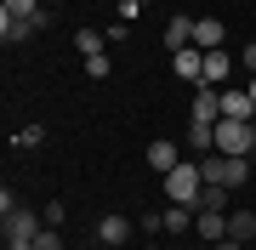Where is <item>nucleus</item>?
<instances>
[{
  "mask_svg": "<svg viewBox=\"0 0 256 250\" xmlns=\"http://www.w3.org/2000/svg\"><path fill=\"white\" fill-rule=\"evenodd\" d=\"M200 194H205L200 159H182L176 171H165V199H171V205H200Z\"/></svg>",
  "mask_w": 256,
  "mask_h": 250,
  "instance_id": "obj_1",
  "label": "nucleus"
},
{
  "mask_svg": "<svg viewBox=\"0 0 256 250\" xmlns=\"http://www.w3.org/2000/svg\"><path fill=\"white\" fill-rule=\"evenodd\" d=\"M200 171H205V182H216V188H245L250 176H256L250 159H228V154H205Z\"/></svg>",
  "mask_w": 256,
  "mask_h": 250,
  "instance_id": "obj_2",
  "label": "nucleus"
},
{
  "mask_svg": "<svg viewBox=\"0 0 256 250\" xmlns=\"http://www.w3.org/2000/svg\"><path fill=\"white\" fill-rule=\"evenodd\" d=\"M216 154L250 159V154H256V131H250L245 120H216Z\"/></svg>",
  "mask_w": 256,
  "mask_h": 250,
  "instance_id": "obj_3",
  "label": "nucleus"
},
{
  "mask_svg": "<svg viewBox=\"0 0 256 250\" xmlns=\"http://www.w3.org/2000/svg\"><path fill=\"white\" fill-rule=\"evenodd\" d=\"M222 120H256V97L245 91V85H222Z\"/></svg>",
  "mask_w": 256,
  "mask_h": 250,
  "instance_id": "obj_4",
  "label": "nucleus"
},
{
  "mask_svg": "<svg viewBox=\"0 0 256 250\" xmlns=\"http://www.w3.org/2000/svg\"><path fill=\"white\" fill-rule=\"evenodd\" d=\"M40 228H46V211H23V205L6 211V245H12V239H34Z\"/></svg>",
  "mask_w": 256,
  "mask_h": 250,
  "instance_id": "obj_5",
  "label": "nucleus"
},
{
  "mask_svg": "<svg viewBox=\"0 0 256 250\" xmlns=\"http://www.w3.org/2000/svg\"><path fill=\"white\" fill-rule=\"evenodd\" d=\"M194 120H200V125H216L222 120V91H216V85H194Z\"/></svg>",
  "mask_w": 256,
  "mask_h": 250,
  "instance_id": "obj_6",
  "label": "nucleus"
},
{
  "mask_svg": "<svg viewBox=\"0 0 256 250\" xmlns=\"http://www.w3.org/2000/svg\"><path fill=\"white\" fill-rule=\"evenodd\" d=\"M194 233H200L205 245L228 239V211H194Z\"/></svg>",
  "mask_w": 256,
  "mask_h": 250,
  "instance_id": "obj_7",
  "label": "nucleus"
},
{
  "mask_svg": "<svg viewBox=\"0 0 256 250\" xmlns=\"http://www.w3.org/2000/svg\"><path fill=\"white\" fill-rule=\"evenodd\" d=\"M222 40H228L222 17H194V46L200 51H222Z\"/></svg>",
  "mask_w": 256,
  "mask_h": 250,
  "instance_id": "obj_8",
  "label": "nucleus"
},
{
  "mask_svg": "<svg viewBox=\"0 0 256 250\" xmlns=\"http://www.w3.org/2000/svg\"><path fill=\"white\" fill-rule=\"evenodd\" d=\"M160 40H165V51H188V46H194V17H182V11H176V17L165 23Z\"/></svg>",
  "mask_w": 256,
  "mask_h": 250,
  "instance_id": "obj_9",
  "label": "nucleus"
},
{
  "mask_svg": "<svg viewBox=\"0 0 256 250\" xmlns=\"http://www.w3.org/2000/svg\"><path fill=\"white\" fill-rule=\"evenodd\" d=\"M171 68H176L182 80H194V85H200V80H205V51H200V46H188V51H171Z\"/></svg>",
  "mask_w": 256,
  "mask_h": 250,
  "instance_id": "obj_10",
  "label": "nucleus"
},
{
  "mask_svg": "<svg viewBox=\"0 0 256 250\" xmlns=\"http://www.w3.org/2000/svg\"><path fill=\"white\" fill-rule=\"evenodd\" d=\"M40 28H34V17H6V11H0V40H6V46H23V40H34Z\"/></svg>",
  "mask_w": 256,
  "mask_h": 250,
  "instance_id": "obj_11",
  "label": "nucleus"
},
{
  "mask_svg": "<svg viewBox=\"0 0 256 250\" xmlns=\"http://www.w3.org/2000/svg\"><path fill=\"white\" fill-rule=\"evenodd\" d=\"M228 74H234L228 46H222V51H205V80H200V85H216V91H222V80H228Z\"/></svg>",
  "mask_w": 256,
  "mask_h": 250,
  "instance_id": "obj_12",
  "label": "nucleus"
},
{
  "mask_svg": "<svg viewBox=\"0 0 256 250\" xmlns=\"http://www.w3.org/2000/svg\"><path fill=\"white\" fill-rule=\"evenodd\" d=\"M176 165H182V154H176V142H148V171H176Z\"/></svg>",
  "mask_w": 256,
  "mask_h": 250,
  "instance_id": "obj_13",
  "label": "nucleus"
},
{
  "mask_svg": "<svg viewBox=\"0 0 256 250\" xmlns=\"http://www.w3.org/2000/svg\"><path fill=\"white\" fill-rule=\"evenodd\" d=\"M228 239L256 245V211H228Z\"/></svg>",
  "mask_w": 256,
  "mask_h": 250,
  "instance_id": "obj_14",
  "label": "nucleus"
},
{
  "mask_svg": "<svg viewBox=\"0 0 256 250\" xmlns=\"http://www.w3.org/2000/svg\"><path fill=\"white\" fill-rule=\"evenodd\" d=\"M188 148H194V159L216 154V125H200V120H194V125H188Z\"/></svg>",
  "mask_w": 256,
  "mask_h": 250,
  "instance_id": "obj_15",
  "label": "nucleus"
},
{
  "mask_svg": "<svg viewBox=\"0 0 256 250\" xmlns=\"http://www.w3.org/2000/svg\"><path fill=\"white\" fill-rule=\"evenodd\" d=\"M97 239L102 245H126L131 239V216H102V222H97Z\"/></svg>",
  "mask_w": 256,
  "mask_h": 250,
  "instance_id": "obj_16",
  "label": "nucleus"
},
{
  "mask_svg": "<svg viewBox=\"0 0 256 250\" xmlns=\"http://www.w3.org/2000/svg\"><path fill=\"white\" fill-rule=\"evenodd\" d=\"M194 211H234V188H216V182H205V194Z\"/></svg>",
  "mask_w": 256,
  "mask_h": 250,
  "instance_id": "obj_17",
  "label": "nucleus"
},
{
  "mask_svg": "<svg viewBox=\"0 0 256 250\" xmlns=\"http://www.w3.org/2000/svg\"><path fill=\"white\" fill-rule=\"evenodd\" d=\"M165 228H171V233H188L194 228V205H165Z\"/></svg>",
  "mask_w": 256,
  "mask_h": 250,
  "instance_id": "obj_18",
  "label": "nucleus"
},
{
  "mask_svg": "<svg viewBox=\"0 0 256 250\" xmlns=\"http://www.w3.org/2000/svg\"><path fill=\"white\" fill-rule=\"evenodd\" d=\"M102 40H108V34H97V28H80V34H74V46H80V57H97V51H102Z\"/></svg>",
  "mask_w": 256,
  "mask_h": 250,
  "instance_id": "obj_19",
  "label": "nucleus"
},
{
  "mask_svg": "<svg viewBox=\"0 0 256 250\" xmlns=\"http://www.w3.org/2000/svg\"><path fill=\"white\" fill-rule=\"evenodd\" d=\"M40 11H46L40 0H6V17H40Z\"/></svg>",
  "mask_w": 256,
  "mask_h": 250,
  "instance_id": "obj_20",
  "label": "nucleus"
},
{
  "mask_svg": "<svg viewBox=\"0 0 256 250\" xmlns=\"http://www.w3.org/2000/svg\"><path fill=\"white\" fill-rule=\"evenodd\" d=\"M40 142H46V131H40V125H23L18 137H12V148H40Z\"/></svg>",
  "mask_w": 256,
  "mask_h": 250,
  "instance_id": "obj_21",
  "label": "nucleus"
},
{
  "mask_svg": "<svg viewBox=\"0 0 256 250\" xmlns=\"http://www.w3.org/2000/svg\"><path fill=\"white\" fill-rule=\"evenodd\" d=\"M34 250H63V233H57V228L46 222V228H40V233H34Z\"/></svg>",
  "mask_w": 256,
  "mask_h": 250,
  "instance_id": "obj_22",
  "label": "nucleus"
},
{
  "mask_svg": "<svg viewBox=\"0 0 256 250\" xmlns=\"http://www.w3.org/2000/svg\"><path fill=\"white\" fill-rule=\"evenodd\" d=\"M86 74H92V80H108V51H97V57H86Z\"/></svg>",
  "mask_w": 256,
  "mask_h": 250,
  "instance_id": "obj_23",
  "label": "nucleus"
},
{
  "mask_svg": "<svg viewBox=\"0 0 256 250\" xmlns=\"http://www.w3.org/2000/svg\"><path fill=\"white\" fill-rule=\"evenodd\" d=\"M239 57H245V68H250V74H256V40H250V46L239 51Z\"/></svg>",
  "mask_w": 256,
  "mask_h": 250,
  "instance_id": "obj_24",
  "label": "nucleus"
},
{
  "mask_svg": "<svg viewBox=\"0 0 256 250\" xmlns=\"http://www.w3.org/2000/svg\"><path fill=\"white\" fill-rule=\"evenodd\" d=\"M210 250H250V245H239V239H216Z\"/></svg>",
  "mask_w": 256,
  "mask_h": 250,
  "instance_id": "obj_25",
  "label": "nucleus"
},
{
  "mask_svg": "<svg viewBox=\"0 0 256 250\" xmlns=\"http://www.w3.org/2000/svg\"><path fill=\"white\" fill-rule=\"evenodd\" d=\"M6 250H34V239H12V245H6Z\"/></svg>",
  "mask_w": 256,
  "mask_h": 250,
  "instance_id": "obj_26",
  "label": "nucleus"
},
{
  "mask_svg": "<svg viewBox=\"0 0 256 250\" xmlns=\"http://www.w3.org/2000/svg\"><path fill=\"white\" fill-rule=\"evenodd\" d=\"M245 91H250V97H256V74H250V80H245Z\"/></svg>",
  "mask_w": 256,
  "mask_h": 250,
  "instance_id": "obj_27",
  "label": "nucleus"
},
{
  "mask_svg": "<svg viewBox=\"0 0 256 250\" xmlns=\"http://www.w3.org/2000/svg\"><path fill=\"white\" fill-rule=\"evenodd\" d=\"M250 131H256V120H250Z\"/></svg>",
  "mask_w": 256,
  "mask_h": 250,
  "instance_id": "obj_28",
  "label": "nucleus"
}]
</instances>
